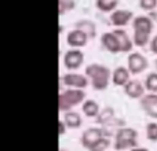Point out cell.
I'll return each mask as SVG.
<instances>
[{
	"mask_svg": "<svg viewBox=\"0 0 157 151\" xmlns=\"http://www.w3.org/2000/svg\"><path fill=\"white\" fill-rule=\"evenodd\" d=\"M86 76L91 78V85L95 91H103L108 88L110 80V70L99 63H91L86 68Z\"/></svg>",
	"mask_w": 157,
	"mask_h": 151,
	"instance_id": "obj_1",
	"label": "cell"
},
{
	"mask_svg": "<svg viewBox=\"0 0 157 151\" xmlns=\"http://www.w3.org/2000/svg\"><path fill=\"white\" fill-rule=\"evenodd\" d=\"M132 26H134V46L136 47H144L147 44L150 37V33H152L153 29V21L152 18L149 17H136L134 18L132 22Z\"/></svg>",
	"mask_w": 157,
	"mask_h": 151,
	"instance_id": "obj_2",
	"label": "cell"
},
{
	"mask_svg": "<svg viewBox=\"0 0 157 151\" xmlns=\"http://www.w3.org/2000/svg\"><path fill=\"white\" fill-rule=\"evenodd\" d=\"M84 99H86V92L83 89H68V91L59 94L58 107L61 111H71L72 107L80 105Z\"/></svg>",
	"mask_w": 157,
	"mask_h": 151,
	"instance_id": "obj_3",
	"label": "cell"
},
{
	"mask_svg": "<svg viewBox=\"0 0 157 151\" xmlns=\"http://www.w3.org/2000/svg\"><path fill=\"white\" fill-rule=\"evenodd\" d=\"M138 132L132 128H120L116 132V142H114V149L117 151H123L127 149L136 147L138 142Z\"/></svg>",
	"mask_w": 157,
	"mask_h": 151,
	"instance_id": "obj_4",
	"label": "cell"
},
{
	"mask_svg": "<svg viewBox=\"0 0 157 151\" xmlns=\"http://www.w3.org/2000/svg\"><path fill=\"white\" fill-rule=\"evenodd\" d=\"M103 136H106V131L103 128H90L81 136V144H83L84 149L90 150Z\"/></svg>",
	"mask_w": 157,
	"mask_h": 151,
	"instance_id": "obj_5",
	"label": "cell"
},
{
	"mask_svg": "<svg viewBox=\"0 0 157 151\" xmlns=\"http://www.w3.org/2000/svg\"><path fill=\"white\" fill-rule=\"evenodd\" d=\"M128 70L131 74H139L147 68V59L139 52H132L128 55Z\"/></svg>",
	"mask_w": 157,
	"mask_h": 151,
	"instance_id": "obj_6",
	"label": "cell"
},
{
	"mask_svg": "<svg viewBox=\"0 0 157 151\" xmlns=\"http://www.w3.org/2000/svg\"><path fill=\"white\" fill-rule=\"evenodd\" d=\"M84 62V54L80 51V50H69L66 51L65 57H63V65H65L66 69H71V70H75V69H78Z\"/></svg>",
	"mask_w": 157,
	"mask_h": 151,
	"instance_id": "obj_7",
	"label": "cell"
},
{
	"mask_svg": "<svg viewBox=\"0 0 157 151\" xmlns=\"http://www.w3.org/2000/svg\"><path fill=\"white\" fill-rule=\"evenodd\" d=\"M88 40V35L86 32H83L81 29H73L68 33L66 36V43L73 48H78V47H84Z\"/></svg>",
	"mask_w": 157,
	"mask_h": 151,
	"instance_id": "obj_8",
	"label": "cell"
},
{
	"mask_svg": "<svg viewBox=\"0 0 157 151\" xmlns=\"http://www.w3.org/2000/svg\"><path fill=\"white\" fill-rule=\"evenodd\" d=\"M141 107L152 118H157V95L149 94L144 95L141 99Z\"/></svg>",
	"mask_w": 157,
	"mask_h": 151,
	"instance_id": "obj_9",
	"label": "cell"
},
{
	"mask_svg": "<svg viewBox=\"0 0 157 151\" xmlns=\"http://www.w3.org/2000/svg\"><path fill=\"white\" fill-rule=\"evenodd\" d=\"M62 83L66 87H73V88L83 89L88 85V80L86 78V76L78 74V73H68L62 77Z\"/></svg>",
	"mask_w": 157,
	"mask_h": 151,
	"instance_id": "obj_10",
	"label": "cell"
},
{
	"mask_svg": "<svg viewBox=\"0 0 157 151\" xmlns=\"http://www.w3.org/2000/svg\"><path fill=\"white\" fill-rule=\"evenodd\" d=\"M101 43L102 46L108 50L112 54H116V52H121V48H120V43L117 36L114 35V32L112 33H103L102 37H101Z\"/></svg>",
	"mask_w": 157,
	"mask_h": 151,
	"instance_id": "obj_11",
	"label": "cell"
},
{
	"mask_svg": "<svg viewBox=\"0 0 157 151\" xmlns=\"http://www.w3.org/2000/svg\"><path fill=\"white\" fill-rule=\"evenodd\" d=\"M132 18V13L128 10H116L112 13L110 22L114 26H125Z\"/></svg>",
	"mask_w": 157,
	"mask_h": 151,
	"instance_id": "obj_12",
	"label": "cell"
},
{
	"mask_svg": "<svg viewBox=\"0 0 157 151\" xmlns=\"http://www.w3.org/2000/svg\"><path fill=\"white\" fill-rule=\"evenodd\" d=\"M145 89L146 88H145V87L136 80L128 81V83L124 85L125 94H127L130 98H132V99H139V98H142L144 96Z\"/></svg>",
	"mask_w": 157,
	"mask_h": 151,
	"instance_id": "obj_13",
	"label": "cell"
},
{
	"mask_svg": "<svg viewBox=\"0 0 157 151\" xmlns=\"http://www.w3.org/2000/svg\"><path fill=\"white\" fill-rule=\"evenodd\" d=\"M130 73L131 72L128 70V69L120 66V68L114 69V72L112 73V81H113L114 85L124 87L125 84L130 81Z\"/></svg>",
	"mask_w": 157,
	"mask_h": 151,
	"instance_id": "obj_14",
	"label": "cell"
},
{
	"mask_svg": "<svg viewBox=\"0 0 157 151\" xmlns=\"http://www.w3.org/2000/svg\"><path fill=\"white\" fill-rule=\"evenodd\" d=\"M114 35L117 36L119 39V43H120V48H121V52H130L132 50V43L131 39L128 37L127 32L123 29H116L114 30Z\"/></svg>",
	"mask_w": 157,
	"mask_h": 151,
	"instance_id": "obj_15",
	"label": "cell"
},
{
	"mask_svg": "<svg viewBox=\"0 0 157 151\" xmlns=\"http://www.w3.org/2000/svg\"><path fill=\"white\" fill-rule=\"evenodd\" d=\"M83 113L86 114L87 117L90 118H94V117H98V114L101 113L99 111V105H98L95 100L88 99L83 103Z\"/></svg>",
	"mask_w": 157,
	"mask_h": 151,
	"instance_id": "obj_16",
	"label": "cell"
},
{
	"mask_svg": "<svg viewBox=\"0 0 157 151\" xmlns=\"http://www.w3.org/2000/svg\"><path fill=\"white\" fill-rule=\"evenodd\" d=\"M63 121H65L66 127L72 128V129H76V128L81 127V117L76 111H66Z\"/></svg>",
	"mask_w": 157,
	"mask_h": 151,
	"instance_id": "obj_17",
	"label": "cell"
},
{
	"mask_svg": "<svg viewBox=\"0 0 157 151\" xmlns=\"http://www.w3.org/2000/svg\"><path fill=\"white\" fill-rule=\"evenodd\" d=\"M119 4V0H95V6L98 10L103 11V13H109L113 11Z\"/></svg>",
	"mask_w": 157,
	"mask_h": 151,
	"instance_id": "obj_18",
	"label": "cell"
},
{
	"mask_svg": "<svg viewBox=\"0 0 157 151\" xmlns=\"http://www.w3.org/2000/svg\"><path fill=\"white\" fill-rule=\"evenodd\" d=\"M76 28L77 29H81L83 32H86L90 37H95V35H97L95 25H94V22H91V21H78L76 24Z\"/></svg>",
	"mask_w": 157,
	"mask_h": 151,
	"instance_id": "obj_19",
	"label": "cell"
},
{
	"mask_svg": "<svg viewBox=\"0 0 157 151\" xmlns=\"http://www.w3.org/2000/svg\"><path fill=\"white\" fill-rule=\"evenodd\" d=\"M112 118H113V109H112V107H106L105 110L101 111V113L98 114L97 122H98V124L105 125V124H109Z\"/></svg>",
	"mask_w": 157,
	"mask_h": 151,
	"instance_id": "obj_20",
	"label": "cell"
},
{
	"mask_svg": "<svg viewBox=\"0 0 157 151\" xmlns=\"http://www.w3.org/2000/svg\"><path fill=\"white\" fill-rule=\"evenodd\" d=\"M109 146H110V139H109L108 136H103V138L99 139L88 151H106L109 149Z\"/></svg>",
	"mask_w": 157,
	"mask_h": 151,
	"instance_id": "obj_21",
	"label": "cell"
},
{
	"mask_svg": "<svg viewBox=\"0 0 157 151\" xmlns=\"http://www.w3.org/2000/svg\"><path fill=\"white\" fill-rule=\"evenodd\" d=\"M145 88L150 92H157V73H150L145 80Z\"/></svg>",
	"mask_w": 157,
	"mask_h": 151,
	"instance_id": "obj_22",
	"label": "cell"
},
{
	"mask_svg": "<svg viewBox=\"0 0 157 151\" xmlns=\"http://www.w3.org/2000/svg\"><path fill=\"white\" fill-rule=\"evenodd\" d=\"M146 138L150 142H157V124L156 122H150L146 127Z\"/></svg>",
	"mask_w": 157,
	"mask_h": 151,
	"instance_id": "obj_23",
	"label": "cell"
},
{
	"mask_svg": "<svg viewBox=\"0 0 157 151\" xmlns=\"http://www.w3.org/2000/svg\"><path fill=\"white\" fill-rule=\"evenodd\" d=\"M75 8V0H59V15Z\"/></svg>",
	"mask_w": 157,
	"mask_h": 151,
	"instance_id": "obj_24",
	"label": "cell"
},
{
	"mask_svg": "<svg viewBox=\"0 0 157 151\" xmlns=\"http://www.w3.org/2000/svg\"><path fill=\"white\" fill-rule=\"evenodd\" d=\"M157 6V0H139V7L142 10H153Z\"/></svg>",
	"mask_w": 157,
	"mask_h": 151,
	"instance_id": "obj_25",
	"label": "cell"
},
{
	"mask_svg": "<svg viewBox=\"0 0 157 151\" xmlns=\"http://www.w3.org/2000/svg\"><path fill=\"white\" fill-rule=\"evenodd\" d=\"M150 51L153 54H157V36H155V39L150 41Z\"/></svg>",
	"mask_w": 157,
	"mask_h": 151,
	"instance_id": "obj_26",
	"label": "cell"
},
{
	"mask_svg": "<svg viewBox=\"0 0 157 151\" xmlns=\"http://www.w3.org/2000/svg\"><path fill=\"white\" fill-rule=\"evenodd\" d=\"M65 127H66L65 121H59V136L65 135Z\"/></svg>",
	"mask_w": 157,
	"mask_h": 151,
	"instance_id": "obj_27",
	"label": "cell"
},
{
	"mask_svg": "<svg viewBox=\"0 0 157 151\" xmlns=\"http://www.w3.org/2000/svg\"><path fill=\"white\" fill-rule=\"evenodd\" d=\"M131 151H149L147 149H141V147H134Z\"/></svg>",
	"mask_w": 157,
	"mask_h": 151,
	"instance_id": "obj_28",
	"label": "cell"
},
{
	"mask_svg": "<svg viewBox=\"0 0 157 151\" xmlns=\"http://www.w3.org/2000/svg\"><path fill=\"white\" fill-rule=\"evenodd\" d=\"M150 17H152V18H155V21H157V11H156V13L150 14Z\"/></svg>",
	"mask_w": 157,
	"mask_h": 151,
	"instance_id": "obj_29",
	"label": "cell"
},
{
	"mask_svg": "<svg viewBox=\"0 0 157 151\" xmlns=\"http://www.w3.org/2000/svg\"><path fill=\"white\" fill-rule=\"evenodd\" d=\"M155 63H156V68H157V59H156V62H155Z\"/></svg>",
	"mask_w": 157,
	"mask_h": 151,
	"instance_id": "obj_30",
	"label": "cell"
}]
</instances>
